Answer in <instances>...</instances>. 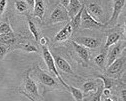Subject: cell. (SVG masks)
Here are the masks:
<instances>
[{"mask_svg":"<svg viewBox=\"0 0 126 101\" xmlns=\"http://www.w3.org/2000/svg\"><path fill=\"white\" fill-rule=\"evenodd\" d=\"M42 56H43V59H44V62H45V64H46V66H47V68H48V69L58 78L59 82L62 84L63 86L66 87L67 83L62 79L61 75L59 74V72H58V70H57V67H56V65H55V62H54L53 55L51 54L50 50L46 47V45H45V46H42Z\"/></svg>","mask_w":126,"mask_h":101,"instance_id":"1","label":"cell"},{"mask_svg":"<svg viewBox=\"0 0 126 101\" xmlns=\"http://www.w3.org/2000/svg\"><path fill=\"white\" fill-rule=\"evenodd\" d=\"M103 27H105V24L96 20L95 18H93L84 7V9L82 11V15H81V23H80L79 28H81V29H100Z\"/></svg>","mask_w":126,"mask_h":101,"instance_id":"2","label":"cell"},{"mask_svg":"<svg viewBox=\"0 0 126 101\" xmlns=\"http://www.w3.org/2000/svg\"><path fill=\"white\" fill-rule=\"evenodd\" d=\"M24 87H25V90L27 92V95H30V99H35V98L40 99V98H42L39 95L38 88H37V85H36L35 81L30 77V69L25 74Z\"/></svg>","mask_w":126,"mask_h":101,"instance_id":"3","label":"cell"},{"mask_svg":"<svg viewBox=\"0 0 126 101\" xmlns=\"http://www.w3.org/2000/svg\"><path fill=\"white\" fill-rule=\"evenodd\" d=\"M125 5V0H114L113 1V10H112V14H111V17L108 20L107 24L105 26H113L116 24L119 15L123 9Z\"/></svg>","mask_w":126,"mask_h":101,"instance_id":"4","label":"cell"},{"mask_svg":"<svg viewBox=\"0 0 126 101\" xmlns=\"http://www.w3.org/2000/svg\"><path fill=\"white\" fill-rule=\"evenodd\" d=\"M72 44H73V47H74V50H75L76 54L79 56L81 58V60H82V65L84 67H87L88 63H89V60H90V53L88 51V48L82 46L81 44H78L74 40L72 41Z\"/></svg>","mask_w":126,"mask_h":101,"instance_id":"5","label":"cell"},{"mask_svg":"<svg viewBox=\"0 0 126 101\" xmlns=\"http://www.w3.org/2000/svg\"><path fill=\"white\" fill-rule=\"evenodd\" d=\"M70 18L67 14L66 11H64L60 7H56L50 15V23L54 24V23H61V22H65V21H69Z\"/></svg>","mask_w":126,"mask_h":101,"instance_id":"6","label":"cell"},{"mask_svg":"<svg viewBox=\"0 0 126 101\" xmlns=\"http://www.w3.org/2000/svg\"><path fill=\"white\" fill-rule=\"evenodd\" d=\"M36 76L39 80L40 83H42L45 86H49V87H56L58 86L57 81L49 74H47L46 72H44L43 70H41L39 67L37 68V72H36Z\"/></svg>","mask_w":126,"mask_h":101,"instance_id":"7","label":"cell"},{"mask_svg":"<svg viewBox=\"0 0 126 101\" xmlns=\"http://www.w3.org/2000/svg\"><path fill=\"white\" fill-rule=\"evenodd\" d=\"M75 42H77L78 44H81L82 46L89 48V49H94L97 48L100 45V40L96 39L94 37H88V36H80L77 37L75 40Z\"/></svg>","mask_w":126,"mask_h":101,"instance_id":"8","label":"cell"},{"mask_svg":"<svg viewBox=\"0 0 126 101\" xmlns=\"http://www.w3.org/2000/svg\"><path fill=\"white\" fill-rule=\"evenodd\" d=\"M53 58H54V62H55V65L58 67L60 70H62L63 72L65 73H68V74H71V75H75L74 72H73V69L72 67L70 66V64L67 62V60L65 58L61 57L60 55H53Z\"/></svg>","mask_w":126,"mask_h":101,"instance_id":"9","label":"cell"},{"mask_svg":"<svg viewBox=\"0 0 126 101\" xmlns=\"http://www.w3.org/2000/svg\"><path fill=\"white\" fill-rule=\"evenodd\" d=\"M124 64H125V57L124 56L116 58L111 64L107 66V73L112 74V75L120 73L124 67Z\"/></svg>","mask_w":126,"mask_h":101,"instance_id":"10","label":"cell"},{"mask_svg":"<svg viewBox=\"0 0 126 101\" xmlns=\"http://www.w3.org/2000/svg\"><path fill=\"white\" fill-rule=\"evenodd\" d=\"M85 9L87 10V12L92 16L93 18H95L98 21H100L101 18L103 17V10H102L101 6L97 3H94V2L89 3L87 5V8H85Z\"/></svg>","mask_w":126,"mask_h":101,"instance_id":"11","label":"cell"},{"mask_svg":"<svg viewBox=\"0 0 126 101\" xmlns=\"http://www.w3.org/2000/svg\"><path fill=\"white\" fill-rule=\"evenodd\" d=\"M72 32H73V29H72V27H71L70 22L68 21V23H67L64 27H63V28L57 33L56 35H55L54 40L57 41V42L65 41V40H67V39L69 38V36L72 34Z\"/></svg>","mask_w":126,"mask_h":101,"instance_id":"12","label":"cell"},{"mask_svg":"<svg viewBox=\"0 0 126 101\" xmlns=\"http://www.w3.org/2000/svg\"><path fill=\"white\" fill-rule=\"evenodd\" d=\"M83 4L81 3V0H69L68 5L66 7V12L71 19L73 16L82 8Z\"/></svg>","mask_w":126,"mask_h":101,"instance_id":"13","label":"cell"},{"mask_svg":"<svg viewBox=\"0 0 126 101\" xmlns=\"http://www.w3.org/2000/svg\"><path fill=\"white\" fill-rule=\"evenodd\" d=\"M115 46H113L111 49H110L109 51V57H108V63H107V66L111 64L117 57L119 54H121V52L123 51V50L125 49V44H114Z\"/></svg>","mask_w":126,"mask_h":101,"instance_id":"14","label":"cell"},{"mask_svg":"<svg viewBox=\"0 0 126 101\" xmlns=\"http://www.w3.org/2000/svg\"><path fill=\"white\" fill-rule=\"evenodd\" d=\"M34 16L42 19L45 13V4L43 0H34Z\"/></svg>","mask_w":126,"mask_h":101,"instance_id":"15","label":"cell"},{"mask_svg":"<svg viewBox=\"0 0 126 101\" xmlns=\"http://www.w3.org/2000/svg\"><path fill=\"white\" fill-rule=\"evenodd\" d=\"M122 37V34L120 32H113V33H110V34L107 36L106 42H105V50L108 49L110 46H112L114 44H116Z\"/></svg>","mask_w":126,"mask_h":101,"instance_id":"16","label":"cell"},{"mask_svg":"<svg viewBox=\"0 0 126 101\" xmlns=\"http://www.w3.org/2000/svg\"><path fill=\"white\" fill-rule=\"evenodd\" d=\"M84 5L82 6V8L78 11L73 17L71 18V20L69 21L70 22V24H71V27H72V29H73V31L74 30H77L78 28L80 27V23H81V15H82V11H83V9H84Z\"/></svg>","mask_w":126,"mask_h":101,"instance_id":"17","label":"cell"},{"mask_svg":"<svg viewBox=\"0 0 126 101\" xmlns=\"http://www.w3.org/2000/svg\"><path fill=\"white\" fill-rule=\"evenodd\" d=\"M27 20H28V27H29L30 32L32 33V35H33V37H34L35 41L39 42V39H40V32H39V30H38L37 26L35 25V23H34L32 20L30 19L29 16H27Z\"/></svg>","mask_w":126,"mask_h":101,"instance_id":"18","label":"cell"},{"mask_svg":"<svg viewBox=\"0 0 126 101\" xmlns=\"http://www.w3.org/2000/svg\"><path fill=\"white\" fill-rule=\"evenodd\" d=\"M66 88L72 94V96H73V98L75 100H78V101L83 100V92L80 89H78L76 87H73V86H70V85H68V84L66 85Z\"/></svg>","mask_w":126,"mask_h":101,"instance_id":"19","label":"cell"},{"mask_svg":"<svg viewBox=\"0 0 126 101\" xmlns=\"http://www.w3.org/2000/svg\"><path fill=\"white\" fill-rule=\"evenodd\" d=\"M15 41V36L13 33H8V34H1L0 35V43L4 44H12Z\"/></svg>","mask_w":126,"mask_h":101,"instance_id":"20","label":"cell"},{"mask_svg":"<svg viewBox=\"0 0 126 101\" xmlns=\"http://www.w3.org/2000/svg\"><path fill=\"white\" fill-rule=\"evenodd\" d=\"M17 48H20V49L23 50V51L28 52V53L38 52V49H37L35 46L31 45V44H29V43H26V44H18V45H17Z\"/></svg>","mask_w":126,"mask_h":101,"instance_id":"21","label":"cell"},{"mask_svg":"<svg viewBox=\"0 0 126 101\" xmlns=\"http://www.w3.org/2000/svg\"><path fill=\"white\" fill-rule=\"evenodd\" d=\"M97 86L93 81H87L83 84V93H89L91 91L96 90Z\"/></svg>","mask_w":126,"mask_h":101,"instance_id":"22","label":"cell"},{"mask_svg":"<svg viewBox=\"0 0 126 101\" xmlns=\"http://www.w3.org/2000/svg\"><path fill=\"white\" fill-rule=\"evenodd\" d=\"M15 7H16V10L19 12V13H23L27 10V3L23 0H17L16 2H15Z\"/></svg>","mask_w":126,"mask_h":101,"instance_id":"23","label":"cell"},{"mask_svg":"<svg viewBox=\"0 0 126 101\" xmlns=\"http://www.w3.org/2000/svg\"><path fill=\"white\" fill-rule=\"evenodd\" d=\"M105 59H106V51L97 55L95 58H94V62H95V64L98 65L99 67H103L104 63H105Z\"/></svg>","mask_w":126,"mask_h":101,"instance_id":"24","label":"cell"},{"mask_svg":"<svg viewBox=\"0 0 126 101\" xmlns=\"http://www.w3.org/2000/svg\"><path fill=\"white\" fill-rule=\"evenodd\" d=\"M97 78H99V79H101L102 81H103V86H104V88H111L112 87V84H113V81L111 80V79H109V78H107V77H105V76H103V75H97Z\"/></svg>","mask_w":126,"mask_h":101,"instance_id":"25","label":"cell"},{"mask_svg":"<svg viewBox=\"0 0 126 101\" xmlns=\"http://www.w3.org/2000/svg\"><path fill=\"white\" fill-rule=\"evenodd\" d=\"M12 33V28L8 23H2L0 24V34H8Z\"/></svg>","mask_w":126,"mask_h":101,"instance_id":"26","label":"cell"},{"mask_svg":"<svg viewBox=\"0 0 126 101\" xmlns=\"http://www.w3.org/2000/svg\"><path fill=\"white\" fill-rule=\"evenodd\" d=\"M8 51H9L8 45L4 44V43H0V59H2L7 54Z\"/></svg>","mask_w":126,"mask_h":101,"instance_id":"27","label":"cell"},{"mask_svg":"<svg viewBox=\"0 0 126 101\" xmlns=\"http://www.w3.org/2000/svg\"><path fill=\"white\" fill-rule=\"evenodd\" d=\"M98 86H99V87L97 88V92L95 93V95L92 97V100H94V101H100V100L102 99L100 95L102 94V90H103V89H102V86H103V85H98Z\"/></svg>","mask_w":126,"mask_h":101,"instance_id":"28","label":"cell"},{"mask_svg":"<svg viewBox=\"0 0 126 101\" xmlns=\"http://www.w3.org/2000/svg\"><path fill=\"white\" fill-rule=\"evenodd\" d=\"M6 4H7V0H0V15L4 12Z\"/></svg>","mask_w":126,"mask_h":101,"instance_id":"29","label":"cell"},{"mask_svg":"<svg viewBox=\"0 0 126 101\" xmlns=\"http://www.w3.org/2000/svg\"><path fill=\"white\" fill-rule=\"evenodd\" d=\"M39 42H40V44L42 46H45L47 44V42H48V39H47L46 37H42L41 39H39Z\"/></svg>","mask_w":126,"mask_h":101,"instance_id":"30","label":"cell"},{"mask_svg":"<svg viewBox=\"0 0 126 101\" xmlns=\"http://www.w3.org/2000/svg\"><path fill=\"white\" fill-rule=\"evenodd\" d=\"M59 1H60V4L66 9V7H67V5H68V2H69V0H59Z\"/></svg>","mask_w":126,"mask_h":101,"instance_id":"31","label":"cell"},{"mask_svg":"<svg viewBox=\"0 0 126 101\" xmlns=\"http://www.w3.org/2000/svg\"><path fill=\"white\" fill-rule=\"evenodd\" d=\"M110 89L109 88H104L103 90H102V94L103 95H105V96H108V95H110Z\"/></svg>","mask_w":126,"mask_h":101,"instance_id":"32","label":"cell"},{"mask_svg":"<svg viewBox=\"0 0 126 101\" xmlns=\"http://www.w3.org/2000/svg\"><path fill=\"white\" fill-rule=\"evenodd\" d=\"M25 2L27 3V5L33 7L34 6V0H25Z\"/></svg>","mask_w":126,"mask_h":101,"instance_id":"33","label":"cell"},{"mask_svg":"<svg viewBox=\"0 0 126 101\" xmlns=\"http://www.w3.org/2000/svg\"><path fill=\"white\" fill-rule=\"evenodd\" d=\"M121 95H122V100H123V101H125V100H126V90H125V89H123V90H122Z\"/></svg>","mask_w":126,"mask_h":101,"instance_id":"34","label":"cell"}]
</instances>
